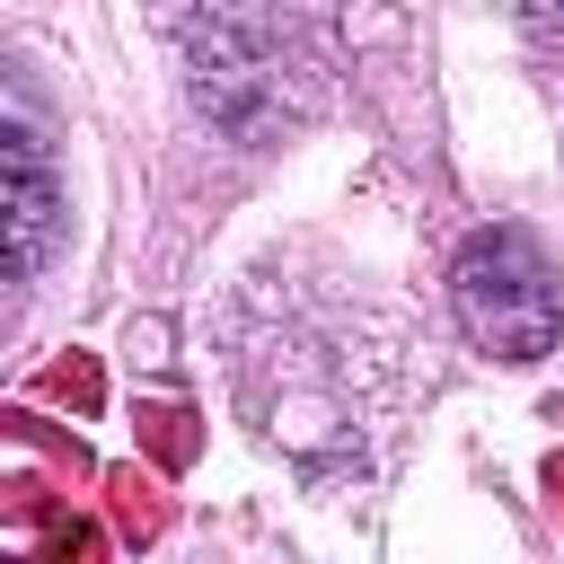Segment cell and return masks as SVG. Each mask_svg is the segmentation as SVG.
I'll list each match as a JSON object with an SVG mask.
<instances>
[{
	"label": "cell",
	"mask_w": 564,
	"mask_h": 564,
	"mask_svg": "<svg viewBox=\"0 0 564 564\" xmlns=\"http://www.w3.org/2000/svg\"><path fill=\"white\" fill-rule=\"evenodd\" d=\"M449 308L494 361H546L564 344V282L529 229H476L449 264Z\"/></svg>",
	"instance_id": "cell-1"
},
{
	"label": "cell",
	"mask_w": 564,
	"mask_h": 564,
	"mask_svg": "<svg viewBox=\"0 0 564 564\" xmlns=\"http://www.w3.org/2000/svg\"><path fill=\"white\" fill-rule=\"evenodd\" d=\"M0 159H9V203H0V220H9V273H18V282H35V273L53 264V247H62V229H70V185H62V167H53L44 106H35V88H26V79H9Z\"/></svg>",
	"instance_id": "cell-2"
},
{
	"label": "cell",
	"mask_w": 564,
	"mask_h": 564,
	"mask_svg": "<svg viewBox=\"0 0 564 564\" xmlns=\"http://www.w3.org/2000/svg\"><path fill=\"white\" fill-rule=\"evenodd\" d=\"M97 485H106V520H115L123 546H159V538H167V494H159V476H141V467H106Z\"/></svg>",
	"instance_id": "cell-3"
},
{
	"label": "cell",
	"mask_w": 564,
	"mask_h": 564,
	"mask_svg": "<svg viewBox=\"0 0 564 564\" xmlns=\"http://www.w3.org/2000/svg\"><path fill=\"white\" fill-rule=\"evenodd\" d=\"M194 449H203L194 405H141V458H150L159 476H185V467H194Z\"/></svg>",
	"instance_id": "cell-4"
},
{
	"label": "cell",
	"mask_w": 564,
	"mask_h": 564,
	"mask_svg": "<svg viewBox=\"0 0 564 564\" xmlns=\"http://www.w3.org/2000/svg\"><path fill=\"white\" fill-rule=\"evenodd\" d=\"M35 388H44V397H62L70 414H97V405H106V370H97L88 352H70V361H53V370H44Z\"/></svg>",
	"instance_id": "cell-5"
},
{
	"label": "cell",
	"mask_w": 564,
	"mask_h": 564,
	"mask_svg": "<svg viewBox=\"0 0 564 564\" xmlns=\"http://www.w3.org/2000/svg\"><path fill=\"white\" fill-rule=\"evenodd\" d=\"M97 546H106V529L79 520V511H62V520L44 529V555H97Z\"/></svg>",
	"instance_id": "cell-6"
},
{
	"label": "cell",
	"mask_w": 564,
	"mask_h": 564,
	"mask_svg": "<svg viewBox=\"0 0 564 564\" xmlns=\"http://www.w3.org/2000/svg\"><path fill=\"white\" fill-rule=\"evenodd\" d=\"M520 18H529V26H538L555 53H564V0H520Z\"/></svg>",
	"instance_id": "cell-7"
},
{
	"label": "cell",
	"mask_w": 564,
	"mask_h": 564,
	"mask_svg": "<svg viewBox=\"0 0 564 564\" xmlns=\"http://www.w3.org/2000/svg\"><path fill=\"white\" fill-rule=\"evenodd\" d=\"M546 494H555V511H564V449L546 458Z\"/></svg>",
	"instance_id": "cell-8"
}]
</instances>
